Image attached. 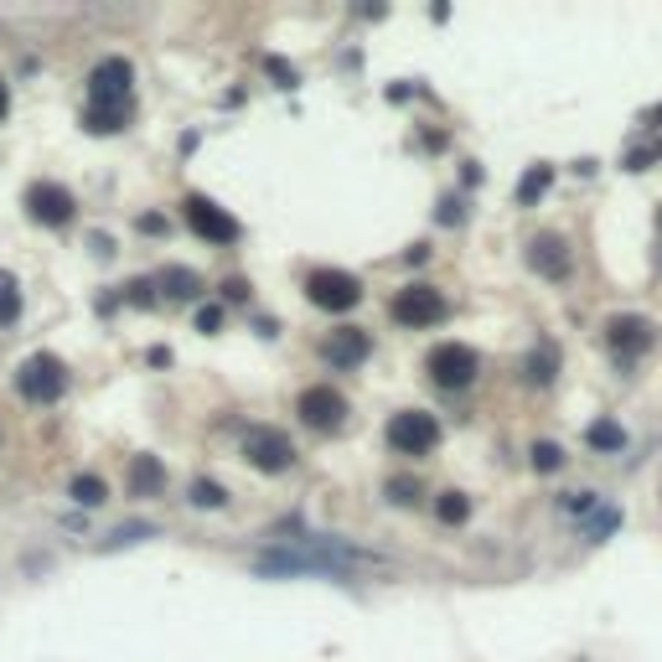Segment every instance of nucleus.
<instances>
[{
  "instance_id": "nucleus-5",
  "label": "nucleus",
  "mask_w": 662,
  "mask_h": 662,
  "mask_svg": "<svg viewBox=\"0 0 662 662\" xmlns=\"http://www.w3.org/2000/svg\"><path fill=\"white\" fill-rule=\"evenodd\" d=\"M394 321L399 326H409V331H425V326H440L445 316H450V306H445V295L435 290V285H404L399 295H394Z\"/></svg>"
},
{
  "instance_id": "nucleus-25",
  "label": "nucleus",
  "mask_w": 662,
  "mask_h": 662,
  "mask_svg": "<svg viewBox=\"0 0 662 662\" xmlns=\"http://www.w3.org/2000/svg\"><path fill=\"white\" fill-rule=\"evenodd\" d=\"M223 502H228V492L218 487V481H207V476L192 481V507H223Z\"/></svg>"
},
{
  "instance_id": "nucleus-16",
  "label": "nucleus",
  "mask_w": 662,
  "mask_h": 662,
  "mask_svg": "<svg viewBox=\"0 0 662 662\" xmlns=\"http://www.w3.org/2000/svg\"><path fill=\"white\" fill-rule=\"evenodd\" d=\"M585 445L590 450H606V456H616V450H626V425H621V419H595V425L585 430Z\"/></svg>"
},
{
  "instance_id": "nucleus-19",
  "label": "nucleus",
  "mask_w": 662,
  "mask_h": 662,
  "mask_svg": "<svg viewBox=\"0 0 662 662\" xmlns=\"http://www.w3.org/2000/svg\"><path fill=\"white\" fill-rule=\"evenodd\" d=\"M435 518L450 523V528L466 523V518H471V497H466V492H440V497H435Z\"/></svg>"
},
{
  "instance_id": "nucleus-8",
  "label": "nucleus",
  "mask_w": 662,
  "mask_h": 662,
  "mask_svg": "<svg viewBox=\"0 0 662 662\" xmlns=\"http://www.w3.org/2000/svg\"><path fill=\"white\" fill-rule=\"evenodd\" d=\"M244 456H249V466H254V471L280 476V471H290V466H295V445H290V435H285V430L254 425V430L244 435Z\"/></svg>"
},
{
  "instance_id": "nucleus-14",
  "label": "nucleus",
  "mask_w": 662,
  "mask_h": 662,
  "mask_svg": "<svg viewBox=\"0 0 662 662\" xmlns=\"http://www.w3.org/2000/svg\"><path fill=\"white\" fill-rule=\"evenodd\" d=\"M125 487H130V497H161L166 492V466L156 456H135Z\"/></svg>"
},
{
  "instance_id": "nucleus-30",
  "label": "nucleus",
  "mask_w": 662,
  "mask_h": 662,
  "mask_svg": "<svg viewBox=\"0 0 662 662\" xmlns=\"http://www.w3.org/2000/svg\"><path fill=\"white\" fill-rule=\"evenodd\" d=\"M130 300H135V306H150V285L135 280V285H130Z\"/></svg>"
},
{
  "instance_id": "nucleus-9",
  "label": "nucleus",
  "mask_w": 662,
  "mask_h": 662,
  "mask_svg": "<svg viewBox=\"0 0 662 662\" xmlns=\"http://www.w3.org/2000/svg\"><path fill=\"white\" fill-rule=\"evenodd\" d=\"M187 223H192L197 238H207V244H218V249H228V244L244 238V223H238L233 213H223L218 202H207V197H187Z\"/></svg>"
},
{
  "instance_id": "nucleus-7",
  "label": "nucleus",
  "mask_w": 662,
  "mask_h": 662,
  "mask_svg": "<svg viewBox=\"0 0 662 662\" xmlns=\"http://www.w3.org/2000/svg\"><path fill=\"white\" fill-rule=\"evenodd\" d=\"M306 300L321 311H352L363 300V280L347 275V269H311L306 275Z\"/></svg>"
},
{
  "instance_id": "nucleus-3",
  "label": "nucleus",
  "mask_w": 662,
  "mask_h": 662,
  "mask_svg": "<svg viewBox=\"0 0 662 662\" xmlns=\"http://www.w3.org/2000/svg\"><path fill=\"white\" fill-rule=\"evenodd\" d=\"M130 83H135V68L125 57H104L88 73V109H130Z\"/></svg>"
},
{
  "instance_id": "nucleus-20",
  "label": "nucleus",
  "mask_w": 662,
  "mask_h": 662,
  "mask_svg": "<svg viewBox=\"0 0 662 662\" xmlns=\"http://www.w3.org/2000/svg\"><path fill=\"white\" fill-rule=\"evenodd\" d=\"M549 182H554V166H533V171L523 176V182H518V202H523V207H533L538 197L549 192Z\"/></svg>"
},
{
  "instance_id": "nucleus-33",
  "label": "nucleus",
  "mask_w": 662,
  "mask_h": 662,
  "mask_svg": "<svg viewBox=\"0 0 662 662\" xmlns=\"http://www.w3.org/2000/svg\"><path fill=\"white\" fill-rule=\"evenodd\" d=\"M657 218H662V213H657Z\"/></svg>"
},
{
  "instance_id": "nucleus-26",
  "label": "nucleus",
  "mask_w": 662,
  "mask_h": 662,
  "mask_svg": "<svg viewBox=\"0 0 662 662\" xmlns=\"http://www.w3.org/2000/svg\"><path fill=\"white\" fill-rule=\"evenodd\" d=\"M388 497H394L399 507L419 502V481H409V476H394V481H388Z\"/></svg>"
},
{
  "instance_id": "nucleus-13",
  "label": "nucleus",
  "mask_w": 662,
  "mask_h": 662,
  "mask_svg": "<svg viewBox=\"0 0 662 662\" xmlns=\"http://www.w3.org/2000/svg\"><path fill=\"white\" fill-rule=\"evenodd\" d=\"M326 363L331 368H357V363H368V352H373V337L363 326H342V331H331L326 337Z\"/></svg>"
},
{
  "instance_id": "nucleus-31",
  "label": "nucleus",
  "mask_w": 662,
  "mask_h": 662,
  "mask_svg": "<svg viewBox=\"0 0 662 662\" xmlns=\"http://www.w3.org/2000/svg\"><path fill=\"white\" fill-rule=\"evenodd\" d=\"M223 295H228V300H244V295H249V285H244V280H228V285H223Z\"/></svg>"
},
{
  "instance_id": "nucleus-4",
  "label": "nucleus",
  "mask_w": 662,
  "mask_h": 662,
  "mask_svg": "<svg viewBox=\"0 0 662 662\" xmlns=\"http://www.w3.org/2000/svg\"><path fill=\"white\" fill-rule=\"evenodd\" d=\"M295 414H300V425H306V430L331 435V430H342V425H347V399H342L331 383H311V388H300Z\"/></svg>"
},
{
  "instance_id": "nucleus-27",
  "label": "nucleus",
  "mask_w": 662,
  "mask_h": 662,
  "mask_svg": "<svg viewBox=\"0 0 662 662\" xmlns=\"http://www.w3.org/2000/svg\"><path fill=\"white\" fill-rule=\"evenodd\" d=\"M616 523H621V513H616V507H606V513H600V518L590 523V538H606V533H611Z\"/></svg>"
},
{
  "instance_id": "nucleus-2",
  "label": "nucleus",
  "mask_w": 662,
  "mask_h": 662,
  "mask_svg": "<svg viewBox=\"0 0 662 662\" xmlns=\"http://www.w3.org/2000/svg\"><path fill=\"white\" fill-rule=\"evenodd\" d=\"M388 445H394L399 456H430L440 445V419L425 409H399L388 419Z\"/></svg>"
},
{
  "instance_id": "nucleus-18",
  "label": "nucleus",
  "mask_w": 662,
  "mask_h": 662,
  "mask_svg": "<svg viewBox=\"0 0 662 662\" xmlns=\"http://www.w3.org/2000/svg\"><path fill=\"white\" fill-rule=\"evenodd\" d=\"M145 538H156V523H119L99 549H104V554H109V549H130V544H145Z\"/></svg>"
},
{
  "instance_id": "nucleus-12",
  "label": "nucleus",
  "mask_w": 662,
  "mask_h": 662,
  "mask_svg": "<svg viewBox=\"0 0 662 662\" xmlns=\"http://www.w3.org/2000/svg\"><path fill=\"white\" fill-rule=\"evenodd\" d=\"M528 269L544 280H569V269H575V254H569V238L564 233H538L528 244Z\"/></svg>"
},
{
  "instance_id": "nucleus-21",
  "label": "nucleus",
  "mask_w": 662,
  "mask_h": 662,
  "mask_svg": "<svg viewBox=\"0 0 662 662\" xmlns=\"http://www.w3.org/2000/svg\"><path fill=\"white\" fill-rule=\"evenodd\" d=\"M125 119H130V109H83V125L94 130V135H114V130H125Z\"/></svg>"
},
{
  "instance_id": "nucleus-1",
  "label": "nucleus",
  "mask_w": 662,
  "mask_h": 662,
  "mask_svg": "<svg viewBox=\"0 0 662 662\" xmlns=\"http://www.w3.org/2000/svg\"><path fill=\"white\" fill-rule=\"evenodd\" d=\"M16 388H21V399H32V404H57L68 394V368H63V357H52V352H32L21 363L16 373Z\"/></svg>"
},
{
  "instance_id": "nucleus-11",
  "label": "nucleus",
  "mask_w": 662,
  "mask_h": 662,
  "mask_svg": "<svg viewBox=\"0 0 662 662\" xmlns=\"http://www.w3.org/2000/svg\"><path fill=\"white\" fill-rule=\"evenodd\" d=\"M26 213L37 223H47V228H68L73 213H78V197L68 187H57V182H32L26 187Z\"/></svg>"
},
{
  "instance_id": "nucleus-10",
  "label": "nucleus",
  "mask_w": 662,
  "mask_h": 662,
  "mask_svg": "<svg viewBox=\"0 0 662 662\" xmlns=\"http://www.w3.org/2000/svg\"><path fill=\"white\" fill-rule=\"evenodd\" d=\"M652 342H657V326H652L647 316H637V311H621V316L606 321V347L621 357V363H631V357L652 352Z\"/></svg>"
},
{
  "instance_id": "nucleus-22",
  "label": "nucleus",
  "mask_w": 662,
  "mask_h": 662,
  "mask_svg": "<svg viewBox=\"0 0 662 662\" xmlns=\"http://www.w3.org/2000/svg\"><path fill=\"white\" fill-rule=\"evenodd\" d=\"M16 316H21V285H16V275L0 269V326H11Z\"/></svg>"
},
{
  "instance_id": "nucleus-15",
  "label": "nucleus",
  "mask_w": 662,
  "mask_h": 662,
  "mask_svg": "<svg viewBox=\"0 0 662 662\" xmlns=\"http://www.w3.org/2000/svg\"><path fill=\"white\" fill-rule=\"evenodd\" d=\"M156 285H161V295H171V300H197L207 285H202V275L197 269H187V264H166L161 275H156Z\"/></svg>"
},
{
  "instance_id": "nucleus-29",
  "label": "nucleus",
  "mask_w": 662,
  "mask_h": 662,
  "mask_svg": "<svg viewBox=\"0 0 662 662\" xmlns=\"http://www.w3.org/2000/svg\"><path fill=\"white\" fill-rule=\"evenodd\" d=\"M269 73H275L280 83H295V68H285V63H280V57H269Z\"/></svg>"
},
{
  "instance_id": "nucleus-32",
  "label": "nucleus",
  "mask_w": 662,
  "mask_h": 662,
  "mask_svg": "<svg viewBox=\"0 0 662 662\" xmlns=\"http://www.w3.org/2000/svg\"><path fill=\"white\" fill-rule=\"evenodd\" d=\"M6 114H11V88L0 83V119H6Z\"/></svg>"
},
{
  "instance_id": "nucleus-24",
  "label": "nucleus",
  "mask_w": 662,
  "mask_h": 662,
  "mask_svg": "<svg viewBox=\"0 0 662 662\" xmlns=\"http://www.w3.org/2000/svg\"><path fill=\"white\" fill-rule=\"evenodd\" d=\"M559 466H564V445L538 440V445H533V471H544V476H549V471H559Z\"/></svg>"
},
{
  "instance_id": "nucleus-6",
  "label": "nucleus",
  "mask_w": 662,
  "mask_h": 662,
  "mask_svg": "<svg viewBox=\"0 0 662 662\" xmlns=\"http://www.w3.org/2000/svg\"><path fill=\"white\" fill-rule=\"evenodd\" d=\"M425 373H430L440 388H471L476 373H481V357H476L466 342H440V347H430V357H425Z\"/></svg>"
},
{
  "instance_id": "nucleus-17",
  "label": "nucleus",
  "mask_w": 662,
  "mask_h": 662,
  "mask_svg": "<svg viewBox=\"0 0 662 662\" xmlns=\"http://www.w3.org/2000/svg\"><path fill=\"white\" fill-rule=\"evenodd\" d=\"M523 373H528V383H549L554 373H559V352L544 342V347H533L528 352V363H523Z\"/></svg>"
},
{
  "instance_id": "nucleus-23",
  "label": "nucleus",
  "mask_w": 662,
  "mask_h": 662,
  "mask_svg": "<svg viewBox=\"0 0 662 662\" xmlns=\"http://www.w3.org/2000/svg\"><path fill=\"white\" fill-rule=\"evenodd\" d=\"M73 502L78 507H99V502H109V487L99 476H73Z\"/></svg>"
},
{
  "instance_id": "nucleus-28",
  "label": "nucleus",
  "mask_w": 662,
  "mask_h": 662,
  "mask_svg": "<svg viewBox=\"0 0 662 662\" xmlns=\"http://www.w3.org/2000/svg\"><path fill=\"white\" fill-rule=\"evenodd\" d=\"M223 326V306H202L197 311V331H218Z\"/></svg>"
}]
</instances>
